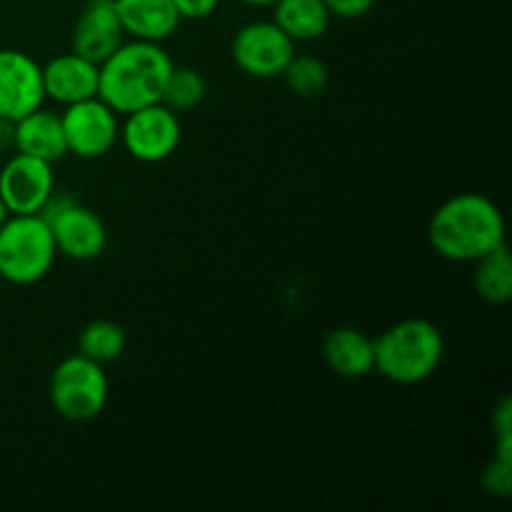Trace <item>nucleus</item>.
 I'll use <instances>...</instances> for the list:
<instances>
[{
	"label": "nucleus",
	"mask_w": 512,
	"mask_h": 512,
	"mask_svg": "<svg viewBox=\"0 0 512 512\" xmlns=\"http://www.w3.org/2000/svg\"><path fill=\"white\" fill-rule=\"evenodd\" d=\"M428 240L450 263H475L505 245V218L488 195L460 193L435 210Z\"/></svg>",
	"instance_id": "nucleus-1"
},
{
	"label": "nucleus",
	"mask_w": 512,
	"mask_h": 512,
	"mask_svg": "<svg viewBox=\"0 0 512 512\" xmlns=\"http://www.w3.org/2000/svg\"><path fill=\"white\" fill-rule=\"evenodd\" d=\"M173 58L163 43L128 40L98 65V98L123 115L160 103Z\"/></svg>",
	"instance_id": "nucleus-2"
},
{
	"label": "nucleus",
	"mask_w": 512,
	"mask_h": 512,
	"mask_svg": "<svg viewBox=\"0 0 512 512\" xmlns=\"http://www.w3.org/2000/svg\"><path fill=\"white\" fill-rule=\"evenodd\" d=\"M375 343V373L395 385H420L438 373L445 340L438 325L408 318L390 325Z\"/></svg>",
	"instance_id": "nucleus-3"
},
{
	"label": "nucleus",
	"mask_w": 512,
	"mask_h": 512,
	"mask_svg": "<svg viewBox=\"0 0 512 512\" xmlns=\"http://www.w3.org/2000/svg\"><path fill=\"white\" fill-rule=\"evenodd\" d=\"M58 250L43 215H10L0 225V278L35 285L53 270Z\"/></svg>",
	"instance_id": "nucleus-4"
},
{
	"label": "nucleus",
	"mask_w": 512,
	"mask_h": 512,
	"mask_svg": "<svg viewBox=\"0 0 512 512\" xmlns=\"http://www.w3.org/2000/svg\"><path fill=\"white\" fill-rule=\"evenodd\" d=\"M110 380L105 365L75 353L60 360L50 378V403L70 423L95 420L108 405Z\"/></svg>",
	"instance_id": "nucleus-5"
},
{
	"label": "nucleus",
	"mask_w": 512,
	"mask_h": 512,
	"mask_svg": "<svg viewBox=\"0 0 512 512\" xmlns=\"http://www.w3.org/2000/svg\"><path fill=\"white\" fill-rule=\"evenodd\" d=\"M40 215L48 223L58 255L75 263H90L103 255L108 245V228L98 213L65 195L53 193Z\"/></svg>",
	"instance_id": "nucleus-6"
},
{
	"label": "nucleus",
	"mask_w": 512,
	"mask_h": 512,
	"mask_svg": "<svg viewBox=\"0 0 512 512\" xmlns=\"http://www.w3.org/2000/svg\"><path fill=\"white\" fill-rule=\"evenodd\" d=\"M60 123H63L65 148L80 160L105 158L120 143V115L98 95L65 105Z\"/></svg>",
	"instance_id": "nucleus-7"
},
{
	"label": "nucleus",
	"mask_w": 512,
	"mask_h": 512,
	"mask_svg": "<svg viewBox=\"0 0 512 512\" xmlns=\"http://www.w3.org/2000/svg\"><path fill=\"white\" fill-rule=\"evenodd\" d=\"M180 138H183V125L178 113L165 108L163 103L145 105L120 120V143L125 153L140 163L155 165L168 160L178 150Z\"/></svg>",
	"instance_id": "nucleus-8"
},
{
	"label": "nucleus",
	"mask_w": 512,
	"mask_h": 512,
	"mask_svg": "<svg viewBox=\"0 0 512 512\" xmlns=\"http://www.w3.org/2000/svg\"><path fill=\"white\" fill-rule=\"evenodd\" d=\"M230 53L245 75L273 80L283 75L285 65L293 60L298 50L293 40L275 25V20H253L233 35Z\"/></svg>",
	"instance_id": "nucleus-9"
},
{
	"label": "nucleus",
	"mask_w": 512,
	"mask_h": 512,
	"mask_svg": "<svg viewBox=\"0 0 512 512\" xmlns=\"http://www.w3.org/2000/svg\"><path fill=\"white\" fill-rule=\"evenodd\" d=\"M53 193V163L13 153L0 168V198L10 215H40Z\"/></svg>",
	"instance_id": "nucleus-10"
},
{
	"label": "nucleus",
	"mask_w": 512,
	"mask_h": 512,
	"mask_svg": "<svg viewBox=\"0 0 512 512\" xmlns=\"http://www.w3.org/2000/svg\"><path fill=\"white\" fill-rule=\"evenodd\" d=\"M45 105L43 65L23 50H0V115L20 120Z\"/></svg>",
	"instance_id": "nucleus-11"
},
{
	"label": "nucleus",
	"mask_w": 512,
	"mask_h": 512,
	"mask_svg": "<svg viewBox=\"0 0 512 512\" xmlns=\"http://www.w3.org/2000/svg\"><path fill=\"white\" fill-rule=\"evenodd\" d=\"M123 40L125 33L113 0H85L70 35L73 53L100 65Z\"/></svg>",
	"instance_id": "nucleus-12"
},
{
	"label": "nucleus",
	"mask_w": 512,
	"mask_h": 512,
	"mask_svg": "<svg viewBox=\"0 0 512 512\" xmlns=\"http://www.w3.org/2000/svg\"><path fill=\"white\" fill-rule=\"evenodd\" d=\"M45 100L58 105H73L98 95V65L78 53L55 55L43 65Z\"/></svg>",
	"instance_id": "nucleus-13"
},
{
	"label": "nucleus",
	"mask_w": 512,
	"mask_h": 512,
	"mask_svg": "<svg viewBox=\"0 0 512 512\" xmlns=\"http://www.w3.org/2000/svg\"><path fill=\"white\" fill-rule=\"evenodd\" d=\"M123 33L130 40L163 43L183 23L173 0H113Z\"/></svg>",
	"instance_id": "nucleus-14"
},
{
	"label": "nucleus",
	"mask_w": 512,
	"mask_h": 512,
	"mask_svg": "<svg viewBox=\"0 0 512 512\" xmlns=\"http://www.w3.org/2000/svg\"><path fill=\"white\" fill-rule=\"evenodd\" d=\"M13 153L30 155V158L45 160V163H58L60 158H65L68 148H65L60 113H53V110L40 105L33 113L15 120Z\"/></svg>",
	"instance_id": "nucleus-15"
},
{
	"label": "nucleus",
	"mask_w": 512,
	"mask_h": 512,
	"mask_svg": "<svg viewBox=\"0 0 512 512\" xmlns=\"http://www.w3.org/2000/svg\"><path fill=\"white\" fill-rule=\"evenodd\" d=\"M323 358L340 378L360 380L375 373V343L358 328H335L325 335Z\"/></svg>",
	"instance_id": "nucleus-16"
},
{
	"label": "nucleus",
	"mask_w": 512,
	"mask_h": 512,
	"mask_svg": "<svg viewBox=\"0 0 512 512\" xmlns=\"http://www.w3.org/2000/svg\"><path fill=\"white\" fill-rule=\"evenodd\" d=\"M273 20L293 43H310L328 33L333 15L323 0H278Z\"/></svg>",
	"instance_id": "nucleus-17"
},
{
	"label": "nucleus",
	"mask_w": 512,
	"mask_h": 512,
	"mask_svg": "<svg viewBox=\"0 0 512 512\" xmlns=\"http://www.w3.org/2000/svg\"><path fill=\"white\" fill-rule=\"evenodd\" d=\"M475 290L488 305H505L512 298V258L508 243L475 260Z\"/></svg>",
	"instance_id": "nucleus-18"
},
{
	"label": "nucleus",
	"mask_w": 512,
	"mask_h": 512,
	"mask_svg": "<svg viewBox=\"0 0 512 512\" xmlns=\"http://www.w3.org/2000/svg\"><path fill=\"white\" fill-rule=\"evenodd\" d=\"M128 335L113 320H93L78 335V353L95 360L100 365H108L125 353Z\"/></svg>",
	"instance_id": "nucleus-19"
},
{
	"label": "nucleus",
	"mask_w": 512,
	"mask_h": 512,
	"mask_svg": "<svg viewBox=\"0 0 512 512\" xmlns=\"http://www.w3.org/2000/svg\"><path fill=\"white\" fill-rule=\"evenodd\" d=\"M205 93H208V83H205V78L198 73V70L178 68V65H173L168 80H165L160 103L178 115L190 113V110H195L200 103H203Z\"/></svg>",
	"instance_id": "nucleus-20"
},
{
	"label": "nucleus",
	"mask_w": 512,
	"mask_h": 512,
	"mask_svg": "<svg viewBox=\"0 0 512 512\" xmlns=\"http://www.w3.org/2000/svg\"><path fill=\"white\" fill-rule=\"evenodd\" d=\"M280 78L285 80L293 93L303 95V98H313V95L323 93L325 85H328L330 73H328V65L323 63L320 58L315 55H293L288 65H285L283 75Z\"/></svg>",
	"instance_id": "nucleus-21"
},
{
	"label": "nucleus",
	"mask_w": 512,
	"mask_h": 512,
	"mask_svg": "<svg viewBox=\"0 0 512 512\" xmlns=\"http://www.w3.org/2000/svg\"><path fill=\"white\" fill-rule=\"evenodd\" d=\"M483 488L493 498H508L512 493V460L495 455L483 473Z\"/></svg>",
	"instance_id": "nucleus-22"
},
{
	"label": "nucleus",
	"mask_w": 512,
	"mask_h": 512,
	"mask_svg": "<svg viewBox=\"0 0 512 512\" xmlns=\"http://www.w3.org/2000/svg\"><path fill=\"white\" fill-rule=\"evenodd\" d=\"M328 5L330 15L333 18H343V20H355L363 18L373 10L375 0H323Z\"/></svg>",
	"instance_id": "nucleus-23"
},
{
	"label": "nucleus",
	"mask_w": 512,
	"mask_h": 512,
	"mask_svg": "<svg viewBox=\"0 0 512 512\" xmlns=\"http://www.w3.org/2000/svg\"><path fill=\"white\" fill-rule=\"evenodd\" d=\"M180 20H205L218 10L220 0H173Z\"/></svg>",
	"instance_id": "nucleus-24"
},
{
	"label": "nucleus",
	"mask_w": 512,
	"mask_h": 512,
	"mask_svg": "<svg viewBox=\"0 0 512 512\" xmlns=\"http://www.w3.org/2000/svg\"><path fill=\"white\" fill-rule=\"evenodd\" d=\"M15 148V120L0 115V153H10Z\"/></svg>",
	"instance_id": "nucleus-25"
},
{
	"label": "nucleus",
	"mask_w": 512,
	"mask_h": 512,
	"mask_svg": "<svg viewBox=\"0 0 512 512\" xmlns=\"http://www.w3.org/2000/svg\"><path fill=\"white\" fill-rule=\"evenodd\" d=\"M243 5H250V8H273L278 0H240Z\"/></svg>",
	"instance_id": "nucleus-26"
},
{
	"label": "nucleus",
	"mask_w": 512,
	"mask_h": 512,
	"mask_svg": "<svg viewBox=\"0 0 512 512\" xmlns=\"http://www.w3.org/2000/svg\"><path fill=\"white\" fill-rule=\"evenodd\" d=\"M8 218H10V210H8V208H5L3 198H0V225H3V223H5V220H8Z\"/></svg>",
	"instance_id": "nucleus-27"
}]
</instances>
